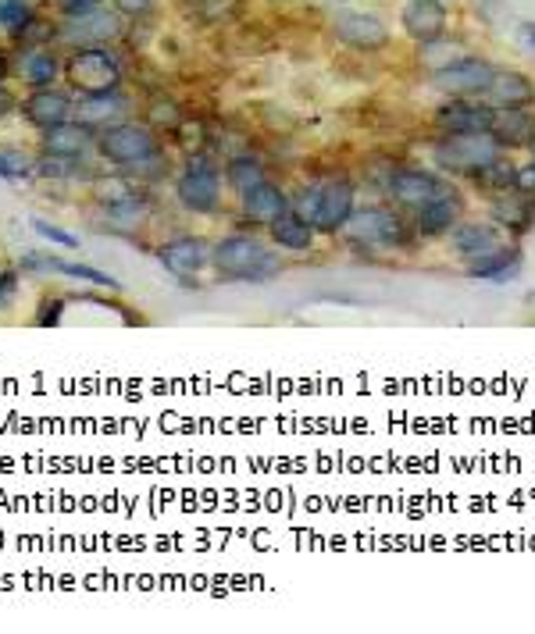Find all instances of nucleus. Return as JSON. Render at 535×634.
Instances as JSON below:
<instances>
[{"instance_id":"nucleus-25","label":"nucleus","mask_w":535,"mask_h":634,"mask_svg":"<svg viewBox=\"0 0 535 634\" xmlns=\"http://www.w3.org/2000/svg\"><path fill=\"white\" fill-rule=\"evenodd\" d=\"M268 228H272V239L283 246V250H293V253H308L311 243H314V225L303 222V217L293 211V207Z\"/></svg>"},{"instance_id":"nucleus-4","label":"nucleus","mask_w":535,"mask_h":634,"mask_svg":"<svg viewBox=\"0 0 535 634\" xmlns=\"http://www.w3.org/2000/svg\"><path fill=\"white\" fill-rule=\"evenodd\" d=\"M72 89H79L83 97L94 94H111L122 86V64L108 47H79L65 64Z\"/></svg>"},{"instance_id":"nucleus-32","label":"nucleus","mask_w":535,"mask_h":634,"mask_svg":"<svg viewBox=\"0 0 535 634\" xmlns=\"http://www.w3.org/2000/svg\"><path fill=\"white\" fill-rule=\"evenodd\" d=\"M318 203H322V186H308L297 192V200H289V207L297 211L303 222L314 225V214H318Z\"/></svg>"},{"instance_id":"nucleus-34","label":"nucleus","mask_w":535,"mask_h":634,"mask_svg":"<svg viewBox=\"0 0 535 634\" xmlns=\"http://www.w3.org/2000/svg\"><path fill=\"white\" fill-rule=\"evenodd\" d=\"M158 0H114V8L122 11V15H129V18H144L154 11Z\"/></svg>"},{"instance_id":"nucleus-7","label":"nucleus","mask_w":535,"mask_h":634,"mask_svg":"<svg viewBox=\"0 0 535 634\" xmlns=\"http://www.w3.org/2000/svg\"><path fill=\"white\" fill-rule=\"evenodd\" d=\"M175 197L186 211L194 214H211L222 200V178L219 167H211L208 161H189V167L178 175L175 183Z\"/></svg>"},{"instance_id":"nucleus-14","label":"nucleus","mask_w":535,"mask_h":634,"mask_svg":"<svg viewBox=\"0 0 535 634\" xmlns=\"http://www.w3.org/2000/svg\"><path fill=\"white\" fill-rule=\"evenodd\" d=\"M493 136L503 150L535 147V111H528V108H496Z\"/></svg>"},{"instance_id":"nucleus-6","label":"nucleus","mask_w":535,"mask_h":634,"mask_svg":"<svg viewBox=\"0 0 535 634\" xmlns=\"http://www.w3.org/2000/svg\"><path fill=\"white\" fill-rule=\"evenodd\" d=\"M493 75H496V69L486 58L468 54L461 61L446 64V69H439V72H432V86H436L439 94H450V97H486Z\"/></svg>"},{"instance_id":"nucleus-16","label":"nucleus","mask_w":535,"mask_h":634,"mask_svg":"<svg viewBox=\"0 0 535 634\" xmlns=\"http://www.w3.org/2000/svg\"><path fill=\"white\" fill-rule=\"evenodd\" d=\"M122 33L119 18L111 15V11H89V15H79L72 18V25L65 33H61V40L65 43H79V47H104L108 40Z\"/></svg>"},{"instance_id":"nucleus-15","label":"nucleus","mask_w":535,"mask_h":634,"mask_svg":"<svg viewBox=\"0 0 535 634\" xmlns=\"http://www.w3.org/2000/svg\"><path fill=\"white\" fill-rule=\"evenodd\" d=\"M353 186L336 178V183L322 186V203H318V214H314V228L318 232H339L343 225L350 222L353 214Z\"/></svg>"},{"instance_id":"nucleus-39","label":"nucleus","mask_w":535,"mask_h":634,"mask_svg":"<svg viewBox=\"0 0 535 634\" xmlns=\"http://www.w3.org/2000/svg\"><path fill=\"white\" fill-rule=\"evenodd\" d=\"M518 186L521 189H535V161L525 164V167H518Z\"/></svg>"},{"instance_id":"nucleus-23","label":"nucleus","mask_w":535,"mask_h":634,"mask_svg":"<svg viewBox=\"0 0 535 634\" xmlns=\"http://www.w3.org/2000/svg\"><path fill=\"white\" fill-rule=\"evenodd\" d=\"M521 271V250L518 246H500V250H493L486 257H478V261L468 264V278H478V282H507L514 278Z\"/></svg>"},{"instance_id":"nucleus-12","label":"nucleus","mask_w":535,"mask_h":634,"mask_svg":"<svg viewBox=\"0 0 535 634\" xmlns=\"http://www.w3.org/2000/svg\"><path fill=\"white\" fill-rule=\"evenodd\" d=\"M461 211H464L461 192H457V189L443 192V197L428 200L425 207H418V211H414V232H418V236H425V239L450 236V228L461 222Z\"/></svg>"},{"instance_id":"nucleus-20","label":"nucleus","mask_w":535,"mask_h":634,"mask_svg":"<svg viewBox=\"0 0 535 634\" xmlns=\"http://www.w3.org/2000/svg\"><path fill=\"white\" fill-rule=\"evenodd\" d=\"M493 222L511 228V232H528L535 225V200H532V189H521L514 186L511 192H500V200L493 203Z\"/></svg>"},{"instance_id":"nucleus-17","label":"nucleus","mask_w":535,"mask_h":634,"mask_svg":"<svg viewBox=\"0 0 535 634\" xmlns=\"http://www.w3.org/2000/svg\"><path fill=\"white\" fill-rule=\"evenodd\" d=\"M450 246L457 250V257H464V261H478V257H486L493 250H500L503 239L500 232L493 225H482V222H457L450 228Z\"/></svg>"},{"instance_id":"nucleus-3","label":"nucleus","mask_w":535,"mask_h":634,"mask_svg":"<svg viewBox=\"0 0 535 634\" xmlns=\"http://www.w3.org/2000/svg\"><path fill=\"white\" fill-rule=\"evenodd\" d=\"M97 150L100 158L125 167V172H136V167H147L150 161H158V136L150 133L147 125H136V122H119L104 128L97 136Z\"/></svg>"},{"instance_id":"nucleus-5","label":"nucleus","mask_w":535,"mask_h":634,"mask_svg":"<svg viewBox=\"0 0 535 634\" xmlns=\"http://www.w3.org/2000/svg\"><path fill=\"white\" fill-rule=\"evenodd\" d=\"M496 108L486 97H450L436 111V128L443 136H464V133H493Z\"/></svg>"},{"instance_id":"nucleus-22","label":"nucleus","mask_w":535,"mask_h":634,"mask_svg":"<svg viewBox=\"0 0 535 634\" xmlns=\"http://www.w3.org/2000/svg\"><path fill=\"white\" fill-rule=\"evenodd\" d=\"M94 144V128L83 122H61L54 128H43V153L58 158H83Z\"/></svg>"},{"instance_id":"nucleus-8","label":"nucleus","mask_w":535,"mask_h":634,"mask_svg":"<svg viewBox=\"0 0 535 634\" xmlns=\"http://www.w3.org/2000/svg\"><path fill=\"white\" fill-rule=\"evenodd\" d=\"M333 36L350 50H372L389 47V25L372 11H336L333 15Z\"/></svg>"},{"instance_id":"nucleus-36","label":"nucleus","mask_w":535,"mask_h":634,"mask_svg":"<svg viewBox=\"0 0 535 634\" xmlns=\"http://www.w3.org/2000/svg\"><path fill=\"white\" fill-rule=\"evenodd\" d=\"M58 8L65 11L69 18H79V15H89V11H97L100 0H58Z\"/></svg>"},{"instance_id":"nucleus-40","label":"nucleus","mask_w":535,"mask_h":634,"mask_svg":"<svg viewBox=\"0 0 535 634\" xmlns=\"http://www.w3.org/2000/svg\"><path fill=\"white\" fill-rule=\"evenodd\" d=\"M11 111H15V97H11L4 86H0V114H11Z\"/></svg>"},{"instance_id":"nucleus-30","label":"nucleus","mask_w":535,"mask_h":634,"mask_svg":"<svg viewBox=\"0 0 535 634\" xmlns=\"http://www.w3.org/2000/svg\"><path fill=\"white\" fill-rule=\"evenodd\" d=\"M0 25L8 33H25V25H33V8L29 0H0Z\"/></svg>"},{"instance_id":"nucleus-11","label":"nucleus","mask_w":535,"mask_h":634,"mask_svg":"<svg viewBox=\"0 0 535 634\" xmlns=\"http://www.w3.org/2000/svg\"><path fill=\"white\" fill-rule=\"evenodd\" d=\"M400 25L414 43H428V40L446 36L450 11H446L443 0H407L400 11Z\"/></svg>"},{"instance_id":"nucleus-9","label":"nucleus","mask_w":535,"mask_h":634,"mask_svg":"<svg viewBox=\"0 0 535 634\" xmlns=\"http://www.w3.org/2000/svg\"><path fill=\"white\" fill-rule=\"evenodd\" d=\"M343 232H347L353 243H364V246H393V243L407 239L400 214L389 211V207H364V211H353L350 222L343 225Z\"/></svg>"},{"instance_id":"nucleus-37","label":"nucleus","mask_w":535,"mask_h":634,"mask_svg":"<svg viewBox=\"0 0 535 634\" xmlns=\"http://www.w3.org/2000/svg\"><path fill=\"white\" fill-rule=\"evenodd\" d=\"M15 289H18V275L15 271H4V275H0V310L15 300Z\"/></svg>"},{"instance_id":"nucleus-35","label":"nucleus","mask_w":535,"mask_h":634,"mask_svg":"<svg viewBox=\"0 0 535 634\" xmlns=\"http://www.w3.org/2000/svg\"><path fill=\"white\" fill-rule=\"evenodd\" d=\"M514 40H518V47H521V54L535 58V22H518Z\"/></svg>"},{"instance_id":"nucleus-2","label":"nucleus","mask_w":535,"mask_h":634,"mask_svg":"<svg viewBox=\"0 0 535 634\" xmlns=\"http://www.w3.org/2000/svg\"><path fill=\"white\" fill-rule=\"evenodd\" d=\"M432 158L443 172L482 178L496 161H503V147L496 144L493 133H464V136H443Z\"/></svg>"},{"instance_id":"nucleus-18","label":"nucleus","mask_w":535,"mask_h":634,"mask_svg":"<svg viewBox=\"0 0 535 634\" xmlns=\"http://www.w3.org/2000/svg\"><path fill=\"white\" fill-rule=\"evenodd\" d=\"M486 100L493 108H528L535 100V86L525 72H514V69H496L493 83L486 89Z\"/></svg>"},{"instance_id":"nucleus-33","label":"nucleus","mask_w":535,"mask_h":634,"mask_svg":"<svg viewBox=\"0 0 535 634\" xmlns=\"http://www.w3.org/2000/svg\"><path fill=\"white\" fill-rule=\"evenodd\" d=\"M33 228L40 232L43 239H50V243H61V246H69V250H75V246H79V239H75L72 232H61L58 225L43 222V217H33Z\"/></svg>"},{"instance_id":"nucleus-21","label":"nucleus","mask_w":535,"mask_h":634,"mask_svg":"<svg viewBox=\"0 0 535 634\" xmlns=\"http://www.w3.org/2000/svg\"><path fill=\"white\" fill-rule=\"evenodd\" d=\"M286 211H289V197L275 183H268V178L261 186H253L250 192H244V214L253 225H272Z\"/></svg>"},{"instance_id":"nucleus-19","label":"nucleus","mask_w":535,"mask_h":634,"mask_svg":"<svg viewBox=\"0 0 535 634\" xmlns=\"http://www.w3.org/2000/svg\"><path fill=\"white\" fill-rule=\"evenodd\" d=\"M22 114L36 128H54L61 122H72V100L58 89H33V97H25Z\"/></svg>"},{"instance_id":"nucleus-13","label":"nucleus","mask_w":535,"mask_h":634,"mask_svg":"<svg viewBox=\"0 0 535 634\" xmlns=\"http://www.w3.org/2000/svg\"><path fill=\"white\" fill-rule=\"evenodd\" d=\"M158 261L169 268L175 278H194V275H200L203 264H211V246L197 236H178V239L161 246Z\"/></svg>"},{"instance_id":"nucleus-10","label":"nucleus","mask_w":535,"mask_h":634,"mask_svg":"<svg viewBox=\"0 0 535 634\" xmlns=\"http://www.w3.org/2000/svg\"><path fill=\"white\" fill-rule=\"evenodd\" d=\"M450 189L453 186L446 178L425 172V167H403V172L389 178V197L400 207H407V211H418V207H425L428 200H436Z\"/></svg>"},{"instance_id":"nucleus-41","label":"nucleus","mask_w":535,"mask_h":634,"mask_svg":"<svg viewBox=\"0 0 535 634\" xmlns=\"http://www.w3.org/2000/svg\"><path fill=\"white\" fill-rule=\"evenodd\" d=\"M4 72H8V58L0 54V83H4Z\"/></svg>"},{"instance_id":"nucleus-1","label":"nucleus","mask_w":535,"mask_h":634,"mask_svg":"<svg viewBox=\"0 0 535 634\" xmlns=\"http://www.w3.org/2000/svg\"><path fill=\"white\" fill-rule=\"evenodd\" d=\"M211 264L228 282H268L283 271V261L258 236H225L211 246Z\"/></svg>"},{"instance_id":"nucleus-28","label":"nucleus","mask_w":535,"mask_h":634,"mask_svg":"<svg viewBox=\"0 0 535 634\" xmlns=\"http://www.w3.org/2000/svg\"><path fill=\"white\" fill-rule=\"evenodd\" d=\"M225 178H228V186L244 197V192H250L253 186L264 183V167H261L258 158H233L225 167Z\"/></svg>"},{"instance_id":"nucleus-31","label":"nucleus","mask_w":535,"mask_h":634,"mask_svg":"<svg viewBox=\"0 0 535 634\" xmlns=\"http://www.w3.org/2000/svg\"><path fill=\"white\" fill-rule=\"evenodd\" d=\"M36 172V161L18 147H0V175L4 178H25Z\"/></svg>"},{"instance_id":"nucleus-26","label":"nucleus","mask_w":535,"mask_h":634,"mask_svg":"<svg viewBox=\"0 0 535 634\" xmlns=\"http://www.w3.org/2000/svg\"><path fill=\"white\" fill-rule=\"evenodd\" d=\"M461 58H468V47L461 40H446V36H439V40L418 43V64L428 72H439V69H446V64H453Z\"/></svg>"},{"instance_id":"nucleus-24","label":"nucleus","mask_w":535,"mask_h":634,"mask_svg":"<svg viewBox=\"0 0 535 634\" xmlns=\"http://www.w3.org/2000/svg\"><path fill=\"white\" fill-rule=\"evenodd\" d=\"M125 103L119 97V89H111V94H94V97H83L79 100V122L89 125V128H111L125 119Z\"/></svg>"},{"instance_id":"nucleus-27","label":"nucleus","mask_w":535,"mask_h":634,"mask_svg":"<svg viewBox=\"0 0 535 634\" xmlns=\"http://www.w3.org/2000/svg\"><path fill=\"white\" fill-rule=\"evenodd\" d=\"M58 72H61V64L50 50H33V54H25L22 61V75L33 89H50L58 83Z\"/></svg>"},{"instance_id":"nucleus-38","label":"nucleus","mask_w":535,"mask_h":634,"mask_svg":"<svg viewBox=\"0 0 535 634\" xmlns=\"http://www.w3.org/2000/svg\"><path fill=\"white\" fill-rule=\"evenodd\" d=\"M61 307H65L61 300H54V303H43V310H50V314H40L36 321H40V325H58V321H61Z\"/></svg>"},{"instance_id":"nucleus-29","label":"nucleus","mask_w":535,"mask_h":634,"mask_svg":"<svg viewBox=\"0 0 535 634\" xmlns=\"http://www.w3.org/2000/svg\"><path fill=\"white\" fill-rule=\"evenodd\" d=\"M50 271H61V275L69 278H79V282H89V286H100V289H119L122 282L108 275V271L100 268H89V264H72V261H58V257H50Z\"/></svg>"}]
</instances>
